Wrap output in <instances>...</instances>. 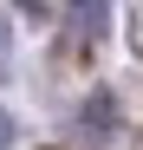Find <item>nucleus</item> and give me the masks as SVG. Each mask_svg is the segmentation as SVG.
Segmentation results:
<instances>
[{"label": "nucleus", "instance_id": "nucleus-1", "mask_svg": "<svg viewBox=\"0 0 143 150\" xmlns=\"http://www.w3.org/2000/svg\"><path fill=\"white\" fill-rule=\"evenodd\" d=\"M72 20H78V39L91 46V39H104V20H111V7H104V0H72Z\"/></svg>", "mask_w": 143, "mask_h": 150}, {"label": "nucleus", "instance_id": "nucleus-2", "mask_svg": "<svg viewBox=\"0 0 143 150\" xmlns=\"http://www.w3.org/2000/svg\"><path fill=\"white\" fill-rule=\"evenodd\" d=\"M111 117H117V105H111V91H98V98H91V111H85V124L98 131V124H111Z\"/></svg>", "mask_w": 143, "mask_h": 150}, {"label": "nucleus", "instance_id": "nucleus-3", "mask_svg": "<svg viewBox=\"0 0 143 150\" xmlns=\"http://www.w3.org/2000/svg\"><path fill=\"white\" fill-rule=\"evenodd\" d=\"M13 137H20V124H13V111L0 105V150H13Z\"/></svg>", "mask_w": 143, "mask_h": 150}, {"label": "nucleus", "instance_id": "nucleus-4", "mask_svg": "<svg viewBox=\"0 0 143 150\" xmlns=\"http://www.w3.org/2000/svg\"><path fill=\"white\" fill-rule=\"evenodd\" d=\"M13 7H20V13H46V0H13Z\"/></svg>", "mask_w": 143, "mask_h": 150}, {"label": "nucleus", "instance_id": "nucleus-5", "mask_svg": "<svg viewBox=\"0 0 143 150\" xmlns=\"http://www.w3.org/2000/svg\"><path fill=\"white\" fill-rule=\"evenodd\" d=\"M0 72H7V26H0Z\"/></svg>", "mask_w": 143, "mask_h": 150}]
</instances>
